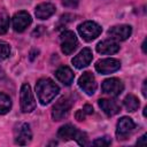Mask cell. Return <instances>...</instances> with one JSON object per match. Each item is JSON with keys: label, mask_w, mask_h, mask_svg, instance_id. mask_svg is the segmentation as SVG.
Wrapping results in <instances>:
<instances>
[{"label": "cell", "mask_w": 147, "mask_h": 147, "mask_svg": "<svg viewBox=\"0 0 147 147\" xmlns=\"http://www.w3.org/2000/svg\"><path fill=\"white\" fill-rule=\"evenodd\" d=\"M119 51V45L114 40V39H107L102 40L96 45V52L100 54L105 55H110L115 54Z\"/></svg>", "instance_id": "cell-15"}, {"label": "cell", "mask_w": 147, "mask_h": 147, "mask_svg": "<svg viewBox=\"0 0 147 147\" xmlns=\"http://www.w3.org/2000/svg\"><path fill=\"white\" fill-rule=\"evenodd\" d=\"M121 68V62L116 59H103L95 63V70L101 75H108L117 71Z\"/></svg>", "instance_id": "cell-8"}, {"label": "cell", "mask_w": 147, "mask_h": 147, "mask_svg": "<svg viewBox=\"0 0 147 147\" xmlns=\"http://www.w3.org/2000/svg\"><path fill=\"white\" fill-rule=\"evenodd\" d=\"M72 106V102L68 98H61L56 101V103L53 106L52 109V116L55 121H61L63 119L70 111Z\"/></svg>", "instance_id": "cell-5"}, {"label": "cell", "mask_w": 147, "mask_h": 147, "mask_svg": "<svg viewBox=\"0 0 147 147\" xmlns=\"http://www.w3.org/2000/svg\"><path fill=\"white\" fill-rule=\"evenodd\" d=\"M110 144H111V140L108 137L99 138V139H96V140H94L92 142V145H94V146H109Z\"/></svg>", "instance_id": "cell-23"}, {"label": "cell", "mask_w": 147, "mask_h": 147, "mask_svg": "<svg viewBox=\"0 0 147 147\" xmlns=\"http://www.w3.org/2000/svg\"><path fill=\"white\" fill-rule=\"evenodd\" d=\"M136 127L134 122L132 121V118L130 117H122L118 123H117V129H116V134L118 137V139H124L129 133H131L133 131V129Z\"/></svg>", "instance_id": "cell-14"}, {"label": "cell", "mask_w": 147, "mask_h": 147, "mask_svg": "<svg viewBox=\"0 0 147 147\" xmlns=\"http://www.w3.org/2000/svg\"><path fill=\"white\" fill-rule=\"evenodd\" d=\"M11 108V100L10 98L5 94V93H0V115L7 114Z\"/></svg>", "instance_id": "cell-20"}, {"label": "cell", "mask_w": 147, "mask_h": 147, "mask_svg": "<svg viewBox=\"0 0 147 147\" xmlns=\"http://www.w3.org/2000/svg\"><path fill=\"white\" fill-rule=\"evenodd\" d=\"M78 85L79 87L87 94V95H93L95 90H96V82H95V78L93 76L92 72L90 71H86L84 72L79 79H78Z\"/></svg>", "instance_id": "cell-10"}, {"label": "cell", "mask_w": 147, "mask_h": 147, "mask_svg": "<svg viewBox=\"0 0 147 147\" xmlns=\"http://www.w3.org/2000/svg\"><path fill=\"white\" fill-rule=\"evenodd\" d=\"M57 137L61 140H76L78 142V145L80 146H86L88 145V139L85 132L79 131L76 126L71 125V124H67L60 127L59 132H57Z\"/></svg>", "instance_id": "cell-2"}, {"label": "cell", "mask_w": 147, "mask_h": 147, "mask_svg": "<svg viewBox=\"0 0 147 147\" xmlns=\"http://www.w3.org/2000/svg\"><path fill=\"white\" fill-rule=\"evenodd\" d=\"M101 90L103 93H106L110 96H117L123 92L124 84L118 78H108L102 82Z\"/></svg>", "instance_id": "cell-6"}, {"label": "cell", "mask_w": 147, "mask_h": 147, "mask_svg": "<svg viewBox=\"0 0 147 147\" xmlns=\"http://www.w3.org/2000/svg\"><path fill=\"white\" fill-rule=\"evenodd\" d=\"M15 144L28 145L32 139V132L28 123H22L15 129Z\"/></svg>", "instance_id": "cell-11"}, {"label": "cell", "mask_w": 147, "mask_h": 147, "mask_svg": "<svg viewBox=\"0 0 147 147\" xmlns=\"http://www.w3.org/2000/svg\"><path fill=\"white\" fill-rule=\"evenodd\" d=\"M99 107L107 116H114L121 111V107L116 101L108 100V99H100L98 101Z\"/></svg>", "instance_id": "cell-16"}, {"label": "cell", "mask_w": 147, "mask_h": 147, "mask_svg": "<svg viewBox=\"0 0 147 147\" xmlns=\"http://www.w3.org/2000/svg\"><path fill=\"white\" fill-rule=\"evenodd\" d=\"M55 13V6L51 2H44L36 7L34 14L36 17L39 20H47Z\"/></svg>", "instance_id": "cell-18"}, {"label": "cell", "mask_w": 147, "mask_h": 147, "mask_svg": "<svg viewBox=\"0 0 147 147\" xmlns=\"http://www.w3.org/2000/svg\"><path fill=\"white\" fill-rule=\"evenodd\" d=\"M123 103H124V107L126 108V110L127 111H131V113L136 111L139 108V106H140L139 99L136 95H133V94L126 95L125 99L123 100Z\"/></svg>", "instance_id": "cell-19"}, {"label": "cell", "mask_w": 147, "mask_h": 147, "mask_svg": "<svg viewBox=\"0 0 147 147\" xmlns=\"http://www.w3.org/2000/svg\"><path fill=\"white\" fill-rule=\"evenodd\" d=\"M131 33H132V28L126 24L115 25L108 30V34L110 36V38L114 40H119V41L126 40L131 36Z\"/></svg>", "instance_id": "cell-12"}, {"label": "cell", "mask_w": 147, "mask_h": 147, "mask_svg": "<svg viewBox=\"0 0 147 147\" xmlns=\"http://www.w3.org/2000/svg\"><path fill=\"white\" fill-rule=\"evenodd\" d=\"M20 101H21V109L23 113H31L36 108V100L31 92V87L29 84L24 83L21 86L20 91Z\"/></svg>", "instance_id": "cell-4"}, {"label": "cell", "mask_w": 147, "mask_h": 147, "mask_svg": "<svg viewBox=\"0 0 147 147\" xmlns=\"http://www.w3.org/2000/svg\"><path fill=\"white\" fill-rule=\"evenodd\" d=\"M84 117H85V113H84V110H78V111L76 113V118H77L78 121H83Z\"/></svg>", "instance_id": "cell-25"}, {"label": "cell", "mask_w": 147, "mask_h": 147, "mask_svg": "<svg viewBox=\"0 0 147 147\" xmlns=\"http://www.w3.org/2000/svg\"><path fill=\"white\" fill-rule=\"evenodd\" d=\"M93 59V54H92V51L88 48V47H85L83 48L74 59H72V64L75 65V68L77 69H83L85 67H87L91 61Z\"/></svg>", "instance_id": "cell-13"}, {"label": "cell", "mask_w": 147, "mask_h": 147, "mask_svg": "<svg viewBox=\"0 0 147 147\" xmlns=\"http://www.w3.org/2000/svg\"><path fill=\"white\" fill-rule=\"evenodd\" d=\"M36 92L41 105L49 103L60 92L59 86L49 78H41L36 84Z\"/></svg>", "instance_id": "cell-1"}, {"label": "cell", "mask_w": 147, "mask_h": 147, "mask_svg": "<svg viewBox=\"0 0 147 147\" xmlns=\"http://www.w3.org/2000/svg\"><path fill=\"white\" fill-rule=\"evenodd\" d=\"M146 83H147V82L145 80V82H144V87H142V94H144V96L147 95V94H146Z\"/></svg>", "instance_id": "cell-28"}, {"label": "cell", "mask_w": 147, "mask_h": 147, "mask_svg": "<svg viewBox=\"0 0 147 147\" xmlns=\"http://www.w3.org/2000/svg\"><path fill=\"white\" fill-rule=\"evenodd\" d=\"M55 77L65 86H69L71 85V83L74 82V78H75V74L72 72V70L67 67V65H63V67H60L56 71H55Z\"/></svg>", "instance_id": "cell-17"}, {"label": "cell", "mask_w": 147, "mask_h": 147, "mask_svg": "<svg viewBox=\"0 0 147 147\" xmlns=\"http://www.w3.org/2000/svg\"><path fill=\"white\" fill-rule=\"evenodd\" d=\"M145 139H146V136L144 134V136L141 137V139H140L139 141H137V145H139V144H145Z\"/></svg>", "instance_id": "cell-27"}, {"label": "cell", "mask_w": 147, "mask_h": 147, "mask_svg": "<svg viewBox=\"0 0 147 147\" xmlns=\"http://www.w3.org/2000/svg\"><path fill=\"white\" fill-rule=\"evenodd\" d=\"M84 113L85 114H92L93 113V108L90 106V105H85V107H84Z\"/></svg>", "instance_id": "cell-26"}, {"label": "cell", "mask_w": 147, "mask_h": 147, "mask_svg": "<svg viewBox=\"0 0 147 147\" xmlns=\"http://www.w3.org/2000/svg\"><path fill=\"white\" fill-rule=\"evenodd\" d=\"M78 46V40L72 31H64L61 34V51L65 55H70Z\"/></svg>", "instance_id": "cell-7"}, {"label": "cell", "mask_w": 147, "mask_h": 147, "mask_svg": "<svg viewBox=\"0 0 147 147\" xmlns=\"http://www.w3.org/2000/svg\"><path fill=\"white\" fill-rule=\"evenodd\" d=\"M9 54H10V46L5 41H0V61L7 59Z\"/></svg>", "instance_id": "cell-22"}, {"label": "cell", "mask_w": 147, "mask_h": 147, "mask_svg": "<svg viewBox=\"0 0 147 147\" xmlns=\"http://www.w3.org/2000/svg\"><path fill=\"white\" fill-rule=\"evenodd\" d=\"M9 16L7 14H1L0 15V34H5L9 28Z\"/></svg>", "instance_id": "cell-21"}, {"label": "cell", "mask_w": 147, "mask_h": 147, "mask_svg": "<svg viewBox=\"0 0 147 147\" xmlns=\"http://www.w3.org/2000/svg\"><path fill=\"white\" fill-rule=\"evenodd\" d=\"M80 0H62L63 6L65 7H76L79 3Z\"/></svg>", "instance_id": "cell-24"}, {"label": "cell", "mask_w": 147, "mask_h": 147, "mask_svg": "<svg viewBox=\"0 0 147 147\" xmlns=\"http://www.w3.org/2000/svg\"><path fill=\"white\" fill-rule=\"evenodd\" d=\"M31 22H32L31 15L25 10L17 11L13 16V28L16 32H23L31 24Z\"/></svg>", "instance_id": "cell-9"}, {"label": "cell", "mask_w": 147, "mask_h": 147, "mask_svg": "<svg viewBox=\"0 0 147 147\" xmlns=\"http://www.w3.org/2000/svg\"><path fill=\"white\" fill-rule=\"evenodd\" d=\"M78 32L85 41H92L100 36L102 28L93 21H86L78 25Z\"/></svg>", "instance_id": "cell-3"}]
</instances>
